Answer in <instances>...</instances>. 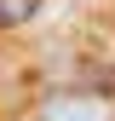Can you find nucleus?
Returning <instances> with one entry per match:
<instances>
[{
  "label": "nucleus",
  "instance_id": "nucleus-2",
  "mask_svg": "<svg viewBox=\"0 0 115 121\" xmlns=\"http://www.w3.org/2000/svg\"><path fill=\"white\" fill-rule=\"evenodd\" d=\"M29 12H35V0H0V29H6V23H23Z\"/></svg>",
  "mask_w": 115,
  "mask_h": 121
},
{
  "label": "nucleus",
  "instance_id": "nucleus-1",
  "mask_svg": "<svg viewBox=\"0 0 115 121\" xmlns=\"http://www.w3.org/2000/svg\"><path fill=\"white\" fill-rule=\"evenodd\" d=\"M35 121H115V98L104 92V86H58V92L40 98Z\"/></svg>",
  "mask_w": 115,
  "mask_h": 121
}]
</instances>
